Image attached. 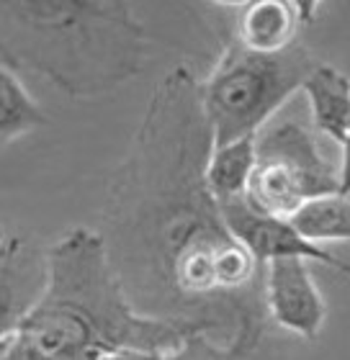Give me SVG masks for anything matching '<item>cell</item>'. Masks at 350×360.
<instances>
[{
    "label": "cell",
    "instance_id": "cell-1",
    "mask_svg": "<svg viewBox=\"0 0 350 360\" xmlns=\"http://www.w3.org/2000/svg\"><path fill=\"white\" fill-rule=\"evenodd\" d=\"M211 150L199 80L180 65L157 85L106 206L111 224L157 242L173 283L186 296L222 291V260L239 248L206 188Z\"/></svg>",
    "mask_w": 350,
    "mask_h": 360
},
{
    "label": "cell",
    "instance_id": "cell-2",
    "mask_svg": "<svg viewBox=\"0 0 350 360\" xmlns=\"http://www.w3.org/2000/svg\"><path fill=\"white\" fill-rule=\"evenodd\" d=\"M39 299L0 338V360H98L116 350L175 355L211 319L144 316L127 301L104 234L75 226L46 250Z\"/></svg>",
    "mask_w": 350,
    "mask_h": 360
},
{
    "label": "cell",
    "instance_id": "cell-3",
    "mask_svg": "<svg viewBox=\"0 0 350 360\" xmlns=\"http://www.w3.org/2000/svg\"><path fill=\"white\" fill-rule=\"evenodd\" d=\"M147 60V37L116 0H0V65L31 72L70 98L129 83Z\"/></svg>",
    "mask_w": 350,
    "mask_h": 360
},
{
    "label": "cell",
    "instance_id": "cell-4",
    "mask_svg": "<svg viewBox=\"0 0 350 360\" xmlns=\"http://www.w3.org/2000/svg\"><path fill=\"white\" fill-rule=\"evenodd\" d=\"M314 68L312 54L299 44L278 54H258L232 39L214 70L199 83L214 147L258 136L281 105L301 90Z\"/></svg>",
    "mask_w": 350,
    "mask_h": 360
},
{
    "label": "cell",
    "instance_id": "cell-5",
    "mask_svg": "<svg viewBox=\"0 0 350 360\" xmlns=\"http://www.w3.org/2000/svg\"><path fill=\"white\" fill-rule=\"evenodd\" d=\"M222 219L232 237L242 245V248L253 255L258 265H265L278 257H301L306 263H322L327 268L343 273L350 278V263L340 260V257L330 255L327 250H322L320 245L306 242L301 234L289 224V219L270 217L263 211L253 209L247 198H235V201L219 203Z\"/></svg>",
    "mask_w": 350,
    "mask_h": 360
},
{
    "label": "cell",
    "instance_id": "cell-6",
    "mask_svg": "<svg viewBox=\"0 0 350 360\" xmlns=\"http://www.w3.org/2000/svg\"><path fill=\"white\" fill-rule=\"evenodd\" d=\"M265 304L270 319L306 340L320 338L327 307L301 257H278L265 265Z\"/></svg>",
    "mask_w": 350,
    "mask_h": 360
},
{
    "label": "cell",
    "instance_id": "cell-7",
    "mask_svg": "<svg viewBox=\"0 0 350 360\" xmlns=\"http://www.w3.org/2000/svg\"><path fill=\"white\" fill-rule=\"evenodd\" d=\"M46 257L39 263L26 240L0 226V338L11 332L39 299Z\"/></svg>",
    "mask_w": 350,
    "mask_h": 360
},
{
    "label": "cell",
    "instance_id": "cell-8",
    "mask_svg": "<svg viewBox=\"0 0 350 360\" xmlns=\"http://www.w3.org/2000/svg\"><path fill=\"white\" fill-rule=\"evenodd\" d=\"M314 6L317 3H296V0L242 3L237 13L235 41L258 54L286 52L294 46L299 26L312 15Z\"/></svg>",
    "mask_w": 350,
    "mask_h": 360
},
{
    "label": "cell",
    "instance_id": "cell-9",
    "mask_svg": "<svg viewBox=\"0 0 350 360\" xmlns=\"http://www.w3.org/2000/svg\"><path fill=\"white\" fill-rule=\"evenodd\" d=\"M301 90L309 98L312 129L343 144L350 131V80L340 70L317 65L306 77Z\"/></svg>",
    "mask_w": 350,
    "mask_h": 360
},
{
    "label": "cell",
    "instance_id": "cell-10",
    "mask_svg": "<svg viewBox=\"0 0 350 360\" xmlns=\"http://www.w3.org/2000/svg\"><path fill=\"white\" fill-rule=\"evenodd\" d=\"M255 162V136H242L230 144L214 147L206 162V188L216 203L245 198Z\"/></svg>",
    "mask_w": 350,
    "mask_h": 360
},
{
    "label": "cell",
    "instance_id": "cell-11",
    "mask_svg": "<svg viewBox=\"0 0 350 360\" xmlns=\"http://www.w3.org/2000/svg\"><path fill=\"white\" fill-rule=\"evenodd\" d=\"M46 113L13 70L0 65V147L18 142L46 124Z\"/></svg>",
    "mask_w": 350,
    "mask_h": 360
},
{
    "label": "cell",
    "instance_id": "cell-12",
    "mask_svg": "<svg viewBox=\"0 0 350 360\" xmlns=\"http://www.w3.org/2000/svg\"><path fill=\"white\" fill-rule=\"evenodd\" d=\"M289 224L306 242H348L350 240V195L330 193L309 198L289 217Z\"/></svg>",
    "mask_w": 350,
    "mask_h": 360
},
{
    "label": "cell",
    "instance_id": "cell-13",
    "mask_svg": "<svg viewBox=\"0 0 350 360\" xmlns=\"http://www.w3.org/2000/svg\"><path fill=\"white\" fill-rule=\"evenodd\" d=\"M337 193L350 195V131L340 144V165H337Z\"/></svg>",
    "mask_w": 350,
    "mask_h": 360
},
{
    "label": "cell",
    "instance_id": "cell-14",
    "mask_svg": "<svg viewBox=\"0 0 350 360\" xmlns=\"http://www.w3.org/2000/svg\"><path fill=\"white\" fill-rule=\"evenodd\" d=\"M98 360H173L168 355L144 353V350H116V353H106Z\"/></svg>",
    "mask_w": 350,
    "mask_h": 360
}]
</instances>
